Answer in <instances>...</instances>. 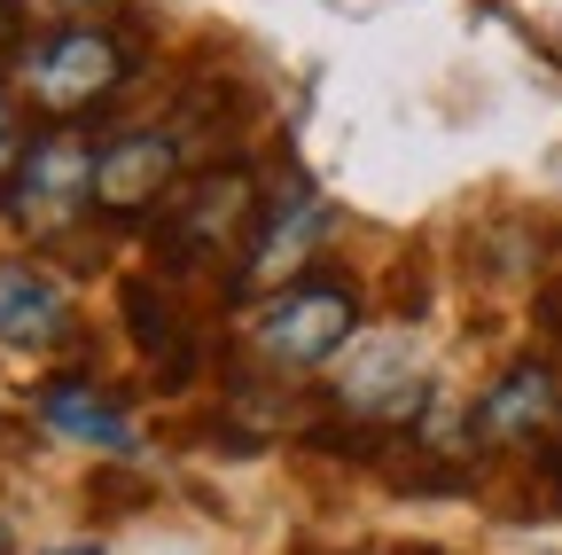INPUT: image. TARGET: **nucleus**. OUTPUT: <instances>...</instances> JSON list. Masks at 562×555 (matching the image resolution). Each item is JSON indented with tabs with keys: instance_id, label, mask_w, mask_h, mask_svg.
Wrapping results in <instances>:
<instances>
[{
	"instance_id": "nucleus-2",
	"label": "nucleus",
	"mask_w": 562,
	"mask_h": 555,
	"mask_svg": "<svg viewBox=\"0 0 562 555\" xmlns=\"http://www.w3.org/2000/svg\"><path fill=\"white\" fill-rule=\"evenodd\" d=\"M360 336V298L336 274H297L281 298L258 306V353L281 368H321Z\"/></svg>"
},
{
	"instance_id": "nucleus-1",
	"label": "nucleus",
	"mask_w": 562,
	"mask_h": 555,
	"mask_svg": "<svg viewBox=\"0 0 562 555\" xmlns=\"http://www.w3.org/2000/svg\"><path fill=\"white\" fill-rule=\"evenodd\" d=\"M258 220H266L258 180H250L243 165H211V173H195V180L172 196L157 243H165V258H180V266H211V258L250 251Z\"/></svg>"
},
{
	"instance_id": "nucleus-11",
	"label": "nucleus",
	"mask_w": 562,
	"mask_h": 555,
	"mask_svg": "<svg viewBox=\"0 0 562 555\" xmlns=\"http://www.w3.org/2000/svg\"><path fill=\"white\" fill-rule=\"evenodd\" d=\"M16 157H24V142H16V110L0 102V173H16Z\"/></svg>"
},
{
	"instance_id": "nucleus-7",
	"label": "nucleus",
	"mask_w": 562,
	"mask_h": 555,
	"mask_svg": "<svg viewBox=\"0 0 562 555\" xmlns=\"http://www.w3.org/2000/svg\"><path fill=\"white\" fill-rule=\"evenodd\" d=\"M554 414H562V376H554L547 360H516L501 384L484 391V407H476V439L516 446V439H539Z\"/></svg>"
},
{
	"instance_id": "nucleus-5",
	"label": "nucleus",
	"mask_w": 562,
	"mask_h": 555,
	"mask_svg": "<svg viewBox=\"0 0 562 555\" xmlns=\"http://www.w3.org/2000/svg\"><path fill=\"white\" fill-rule=\"evenodd\" d=\"M180 173V133L172 125H133L94 157V212L102 220H149L172 196Z\"/></svg>"
},
{
	"instance_id": "nucleus-9",
	"label": "nucleus",
	"mask_w": 562,
	"mask_h": 555,
	"mask_svg": "<svg viewBox=\"0 0 562 555\" xmlns=\"http://www.w3.org/2000/svg\"><path fill=\"white\" fill-rule=\"evenodd\" d=\"M40 414H47V431L63 439H79V446H102V454H133V423L94 391V384H47L40 391Z\"/></svg>"
},
{
	"instance_id": "nucleus-3",
	"label": "nucleus",
	"mask_w": 562,
	"mask_h": 555,
	"mask_svg": "<svg viewBox=\"0 0 562 555\" xmlns=\"http://www.w3.org/2000/svg\"><path fill=\"white\" fill-rule=\"evenodd\" d=\"M87 203H94V149L79 142V133H47V142H32L16 157V173L0 180V212H9L16 227H32V235L70 227Z\"/></svg>"
},
{
	"instance_id": "nucleus-6",
	"label": "nucleus",
	"mask_w": 562,
	"mask_h": 555,
	"mask_svg": "<svg viewBox=\"0 0 562 555\" xmlns=\"http://www.w3.org/2000/svg\"><path fill=\"white\" fill-rule=\"evenodd\" d=\"M321 235H328V203H321L313 188L266 203V220H258V235H250V251H243V282H250V290H273V282L290 290L297 266H313Z\"/></svg>"
},
{
	"instance_id": "nucleus-8",
	"label": "nucleus",
	"mask_w": 562,
	"mask_h": 555,
	"mask_svg": "<svg viewBox=\"0 0 562 555\" xmlns=\"http://www.w3.org/2000/svg\"><path fill=\"white\" fill-rule=\"evenodd\" d=\"M63 329H70V298H63L55 274L0 266V344H9V353H40Z\"/></svg>"
},
{
	"instance_id": "nucleus-4",
	"label": "nucleus",
	"mask_w": 562,
	"mask_h": 555,
	"mask_svg": "<svg viewBox=\"0 0 562 555\" xmlns=\"http://www.w3.org/2000/svg\"><path fill=\"white\" fill-rule=\"evenodd\" d=\"M125 71H133V47H125L117 32L70 24V32H55V40L32 55V95H40V110H55V118H79V110L110 102V95L125 87Z\"/></svg>"
},
{
	"instance_id": "nucleus-12",
	"label": "nucleus",
	"mask_w": 562,
	"mask_h": 555,
	"mask_svg": "<svg viewBox=\"0 0 562 555\" xmlns=\"http://www.w3.org/2000/svg\"><path fill=\"white\" fill-rule=\"evenodd\" d=\"M0 555H9V540H0Z\"/></svg>"
},
{
	"instance_id": "nucleus-10",
	"label": "nucleus",
	"mask_w": 562,
	"mask_h": 555,
	"mask_svg": "<svg viewBox=\"0 0 562 555\" xmlns=\"http://www.w3.org/2000/svg\"><path fill=\"white\" fill-rule=\"evenodd\" d=\"M117 306H125V329H133V344L149 353L172 384L195 368V353H188V329H180V313H172V298L157 290V282H125L117 290Z\"/></svg>"
}]
</instances>
